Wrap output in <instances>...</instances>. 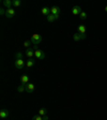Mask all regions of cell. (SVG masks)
<instances>
[{
    "label": "cell",
    "mask_w": 107,
    "mask_h": 120,
    "mask_svg": "<svg viewBox=\"0 0 107 120\" xmlns=\"http://www.w3.org/2000/svg\"><path fill=\"white\" fill-rule=\"evenodd\" d=\"M26 65V62L24 61V59H16L15 60V68L16 69H24V67Z\"/></svg>",
    "instance_id": "obj_2"
},
{
    "label": "cell",
    "mask_w": 107,
    "mask_h": 120,
    "mask_svg": "<svg viewBox=\"0 0 107 120\" xmlns=\"http://www.w3.org/2000/svg\"><path fill=\"white\" fill-rule=\"evenodd\" d=\"M42 40H43V38L41 37L40 34H37V33H34V34L31 37V42H32V44H34V45H39L41 42H42Z\"/></svg>",
    "instance_id": "obj_1"
},
{
    "label": "cell",
    "mask_w": 107,
    "mask_h": 120,
    "mask_svg": "<svg viewBox=\"0 0 107 120\" xmlns=\"http://www.w3.org/2000/svg\"><path fill=\"white\" fill-rule=\"evenodd\" d=\"M86 39V34H82V33H75L73 34V40L74 41H81V40H85Z\"/></svg>",
    "instance_id": "obj_5"
},
{
    "label": "cell",
    "mask_w": 107,
    "mask_h": 120,
    "mask_svg": "<svg viewBox=\"0 0 107 120\" xmlns=\"http://www.w3.org/2000/svg\"><path fill=\"white\" fill-rule=\"evenodd\" d=\"M43 120H49V117H48L47 115H45V116H43Z\"/></svg>",
    "instance_id": "obj_25"
},
{
    "label": "cell",
    "mask_w": 107,
    "mask_h": 120,
    "mask_svg": "<svg viewBox=\"0 0 107 120\" xmlns=\"http://www.w3.org/2000/svg\"><path fill=\"white\" fill-rule=\"evenodd\" d=\"M34 89H35V86L33 85L32 82H28V84H27V89H26V92L32 93L33 91H34Z\"/></svg>",
    "instance_id": "obj_8"
},
{
    "label": "cell",
    "mask_w": 107,
    "mask_h": 120,
    "mask_svg": "<svg viewBox=\"0 0 107 120\" xmlns=\"http://www.w3.org/2000/svg\"><path fill=\"white\" fill-rule=\"evenodd\" d=\"M46 18H47V20H48V22H55V20H56L55 15H52V13H50V14L48 15V16H47V17H46Z\"/></svg>",
    "instance_id": "obj_18"
},
{
    "label": "cell",
    "mask_w": 107,
    "mask_h": 120,
    "mask_svg": "<svg viewBox=\"0 0 107 120\" xmlns=\"http://www.w3.org/2000/svg\"><path fill=\"white\" fill-rule=\"evenodd\" d=\"M41 12H42L43 15H45V16H48V15L50 14V9L48 7H44V8H42Z\"/></svg>",
    "instance_id": "obj_12"
},
{
    "label": "cell",
    "mask_w": 107,
    "mask_h": 120,
    "mask_svg": "<svg viewBox=\"0 0 107 120\" xmlns=\"http://www.w3.org/2000/svg\"><path fill=\"white\" fill-rule=\"evenodd\" d=\"M9 115H10V112H9L7 109H5V108H2V109L0 110V118H1V119H5V118H7Z\"/></svg>",
    "instance_id": "obj_6"
},
{
    "label": "cell",
    "mask_w": 107,
    "mask_h": 120,
    "mask_svg": "<svg viewBox=\"0 0 107 120\" xmlns=\"http://www.w3.org/2000/svg\"><path fill=\"white\" fill-rule=\"evenodd\" d=\"M20 4H22V1H20V0H13V7L14 8L20 7Z\"/></svg>",
    "instance_id": "obj_19"
},
{
    "label": "cell",
    "mask_w": 107,
    "mask_h": 120,
    "mask_svg": "<svg viewBox=\"0 0 107 120\" xmlns=\"http://www.w3.org/2000/svg\"><path fill=\"white\" fill-rule=\"evenodd\" d=\"M2 4H3V7H5L7 9H12L13 1H11V0H2Z\"/></svg>",
    "instance_id": "obj_9"
},
{
    "label": "cell",
    "mask_w": 107,
    "mask_h": 120,
    "mask_svg": "<svg viewBox=\"0 0 107 120\" xmlns=\"http://www.w3.org/2000/svg\"><path fill=\"white\" fill-rule=\"evenodd\" d=\"M33 49H34V50H37V49H39V48H37V45H34V46H33Z\"/></svg>",
    "instance_id": "obj_26"
},
{
    "label": "cell",
    "mask_w": 107,
    "mask_h": 120,
    "mask_svg": "<svg viewBox=\"0 0 107 120\" xmlns=\"http://www.w3.org/2000/svg\"><path fill=\"white\" fill-rule=\"evenodd\" d=\"M39 115L40 116H45V115H47V109L45 107H42V108H40V110H39Z\"/></svg>",
    "instance_id": "obj_16"
},
{
    "label": "cell",
    "mask_w": 107,
    "mask_h": 120,
    "mask_svg": "<svg viewBox=\"0 0 107 120\" xmlns=\"http://www.w3.org/2000/svg\"><path fill=\"white\" fill-rule=\"evenodd\" d=\"M86 31H87V28L84 25H79L78 26V32L82 33V34H86Z\"/></svg>",
    "instance_id": "obj_15"
},
{
    "label": "cell",
    "mask_w": 107,
    "mask_h": 120,
    "mask_svg": "<svg viewBox=\"0 0 107 120\" xmlns=\"http://www.w3.org/2000/svg\"><path fill=\"white\" fill-rule=\"evenodd\" d=\"M20 80H22V82H24V84H28V82H29V76H28V75H22Z\"/></svg>",
    "instance_id": "obj_17"
},
{
    "label": "cell",
    "mask_w": 107,
    "mask_h": 120,
    "mask_svg": "<svg viewBox=\"0 0 107 120\" xmlns=\"http://www.w3.org/2000/svg\"><path fill=\"white\" fill-rule=\"evenodd\" d=\"M31 44H32V42H31V41H26V42H24V46H25V47H27V48H29Z\"/></svg>",
    "instance_id": "obj_22"
},
{
    "label": "cell",
    "mask_w": 107,
    "mask_h": 120,
    "mask_svg": "<svg viewBox=\"0 0 107 120\" xmlns=\"http://www.w3.org/2000/svg\"><path fill=\"white\" fill-rule=\"evenodd\" d=\"M50 13L52 15H60V8L59 7H52L50 8Z\"/></svg>",
    "instance_id": "obj_10"
},
{
    "label": "cell",
    "mask_w": 107,
    "mask_h": 120,
    "mask_svg": "<svg viewBox=\"0 0 107 120\" xmlns=\"http://www.w3.org/2000/svg\"><path fill=\"white\" fill-rule=\"evenodd\" d=\"M35 61L33 60V58H29V59L27 60V62H26V67L27 68H32L33 65H34Z\"/></svg>",
    "instance_id": "obj_14"
},
{
    "label": "cell",
    "mask_w": 107,
    "mask_h": 120,
    "mask_svg": "<svg viewBox=\"0 0 107 120\" xmlns=\"http://www.w3.org/2000/svg\"><path fill=\"white\" fill-rule=\"evenodd\" d=\"M0 14H1V15H5V10L3 9V8H1V9H0Z\"/></svg>",
    "instance_id": "obj_24"
},
{
    "label": "cell",
    "mask_w": 107,
    "mask_h": 120,
    "mask_svg": "<svg viewBox=\"0 0 107 120\" xmlns=\"http://www.w3.org/2000/svg\"><path fill=\"white\" fill-rule=\"evenodd\" d=\"M79 16H80V19H86V18H87V13H86V12H81L79 14Z\"/></svg>",
    "instance_id": "obj_21"
},
{
    "label": "cell",
    "mask_w": 107,
    "mask_h": 120,
    "mask_svg": "<svg viewBox=\"0 0 107 120\" xmlns=\"http://www.w3.org/2000/svg\"><path fill=\"white\" fill-rule=\"evenodd\" d=\"M4 16L7 18H13L15 16V10L14 9H7Z\"/></svg>",
    "instance_id": "obj_4"
},
{
    "label": "cell",
    "mask_w": 107,
    "mask_h": 120,
    "mask_svg": "<svg viewBox=\"0 0 107 120\" xmlns=\"http://www.w3.org/2000/svg\"><path fill=\"white\" fill-rule=\"evenodd\" d=\"M26 89H27V84H24V82H22L17 87L18 92H24V91H26Z\"/></svg>",
    "instance_id": "obj_13"
},
{
    "label": "cell",
    "mask_w": 107,
    "mask_h": 120,
    "mask_svg": "<svg viewBox=\"0 0 107 120\" xmlns=\"http://www.w3.org/2000/svg\"><path fill=\"white\" fill-rule=\"evenodd\" d=\"M15 59H22V52H18L15 54Z\"/></svg>",
    "instance_id": "obj_20"
},
{
    "label": "cell",
    "mask_w": 107,
    "mask_h": 120,
    "mask_svg": "<svg viewBox=\"0 0 107 120\" xmlns=\"http://www.w3.org/2000/svg\"><path fill=\"white\" fill-rule=\"evenodd\" d=\"M81 12H82V11H81V8H80L79 5H74V7H73V9H72L73 15H79Z\"/></svg>",
    "instance_id": "obj_7"
},
{
    "label": "cell",
    "mask_w": 107,
    "mask_h": 120,
    "mask_svg": "<svg viewBox=\"0 0 107 120\" xmlns=\"http://www.w3.org/2000/svg\"><path fill=\"white\" fill-rule=\"evenodd\" d=\"M105 12H107V5L105 7Z\"/></svg>",
    "instance_id": "obj_27"
},
{
    "label": "cell",
    "mask_w": 107,
    "mask_h": 120,
    "mask_svg": "<svg viewBox=\"0 0 107 120\" xmlns=\"http://www.w3.org/2000/svg\"><path fill=\"white\" fill-rule=\"evenodd\" d=\"M32 120H43V117L40 115H37L34 117H32Z\"/></svg>",
    "instance_id": "obj_23"
},
{
    "label": "cell",
    "mask_w": 107,
    "mask_h": 120,
    "mask_svg": "<svg viewBox=\"0 0 107 120\" xmlns=\"http://www.w3.org/2000/svg\"><path fill=\"white\" fill-rule=\"evenodd\" d=\"M34 57L37 58V59H39V60H43L45 58V54H44L43 50L37 49V50H35L34 52Z\"/></svg>",
    "instance_id": "obj_3"
},
{
    "label": "cell",
    "mask_w": 107,
    "mask_h": 120,
    "mask_svg": "<svg viewBox=\"0 0 107 120\" xmlns=\"http://www.w3.org/2000/svg\"><path fill=\"white\" fill-rule=\"evenodd\" d=\"M34 52H35V50L33 49L32 47H29V48H27V49H26V55H27L29 58H32L33 56H34Z\"/></svg>",
    "instance_id": "obj_11"
}]
</instances>
